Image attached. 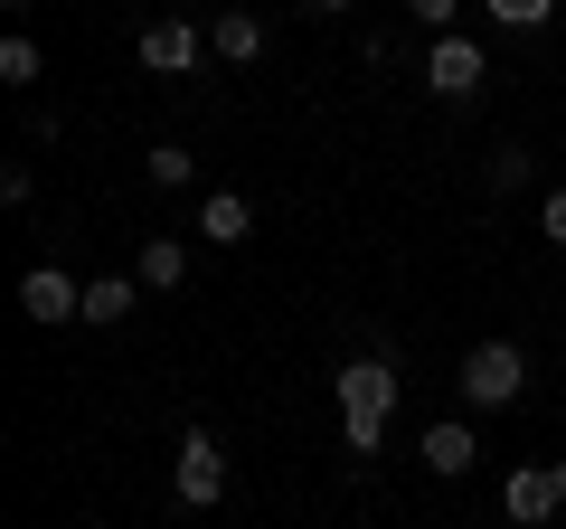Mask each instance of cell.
Listing matches in <instances>:
<instances>
[{
    "instance_id": "obj_17",
    "label": "cell",
    "mask_w": 566,
    "mask_h": 529,
    "mask_svg": "<svg viewBox=\"0 0 566 529\" xmlns=\"http://www.w3.org/2000/svg\"><path fill=\"white\" fill-rule=\"evenodd\" d=\"M0 199H10V208H29V199H39V170H29V162H10V170H0Z\"/></svg>"
},
{
    "instance_id": "obj_11",
    "label": "cell",
    "mask_w": 566,
    "mask_h": 529,
    "mask_svg": "<svg viewBox=\"0 0 566 529\" xmlns=\"http://www.w3.org/2000/svg\"><path fill=\"white\" fill-rule=\"evenodd\" d=\"M199 227H208V246H245V237H255V208H245L237 189H208Z\"/></svg>"
},
{
    "instance_id": "obj_12",
    "label": "cell",
    "mask_w": 566,
    "mask_h": 529,
    "mask_svg": "<svg viewBox=\"0 0 566 529\" xmlns=\"http://www.w3.org/2000/svg\"><path fill=\"white\" fill-rule=\"evenodd\" d=\"M85 322H95V331L133 322V274H95V284H85Z\"/></svg>"
},
{
    "instance_id": "obj_16",
    "label": "cell",
    "mask_w": 566,
    "mask_h": 529,
    "mask_svg": "<svg viewBox=\"0 0 566 529\" xmlns=\"http://www.w3.org/2000/svg\"><path fill=\"white\" fill-rule=\"evenodd\" d=\"M528 170H538V162H528L520 143H501V152H491V189H528Z\"/></svg>"
},
{
    "instance_id": "obj_4",
    "label": "cell",
    "mask_w": 566,
    "mask_h": 529,
    "mask_svg": "<svg viewBox=\"0 0 566 529\" xmlns=\"http://www.w3.org/2000/svg\"><path fill=\"white\" fill-rule=\"evenodd\" d=\"M482 76H491L482 39H434V48H424V95L463 104V95H482Z\"/></svg>"
},
{
    "instance_id": "obj_13",
    "label": "cell",
    "mask_w": 566,
    "mask_h": 529,
    "mask_svg": "<svg viewBox=\"0 0 566 529\" xmlns=\"http://www.w3.org/2000/svg\"><path fill=\"white\" fill-rule=\"evenodd\" d=\"M39 76H48L39 39H0V85H20V95H29V85H39Z\"/></svg>"
},
{
    "instance_id": "obj_15",
    "label": "cell",
    "mask_w": 566,
    "mask_h": 529,
    "mask_svg": "<svg viewBox=\"0 0 566 529\" xmlns=\"http://www.w3.org/2000/svg\"><path fill=\"white\" fill-rule=\"evenodd\" d=\"M491 10V29H547L557 20V0H482Z\"/></svg>"
},
{
    "instance_id": "obj_6",
    "label": "cell",
    "mask_w": 566,
    "mask_h": 529,
    "mask_svg": "<svg viewBox=\"0 0 566 529\" xmlns=\"http://www.w3.org/2000/svg\"><path fill=\"white\" fill-rule=\"evenodd\" d=\"M20 312H29V322H48V331L85 322V284H76V274H57V264H29V274H20Z\"/></svg>"
},
{
    "instance_id": "obj_2",
    "label": "cell",
    "mask_w": 566,
    "mask_h": 529,
    "mask_svg": "<svg viewBox=\"0 0 566 529\" xmlns=\"http://www.w3.org/2000/svg\"><path fill=\"white\" fill-rule=\"evenodd\" d=\"M453 378H463L472 407H520V387H528V350H520V341H472Z\"/></svg>"
},
{
    "instance_id": "obj_18",
    "label": "cell",
    "mask_w": 566,
    "mask_h": 529,
    "mask_svg": "<svg viewBox=\"0 0 566 529\" xmlns=\"http://www.w3.org/2000/svg\"><path fill=\"white\" fill-rule=\"evenodd\" d=\"M406 10H416V20L434 29V39H453V10H463V0H406Z\"/></svg>"
},
{
    "instance_id": "obj_8",
    "label": "cell",
    "mask_w": 566,
    "mask_h": 529,
    "mask_svg": "<svg viewBox=\"0 0 566 529\" xmlns=\"http://www.w3.org/2000/svg\"><path fill=\"white\" fill-rule=\"evenodd\" d=\"M416 454H424V473H444V483H463V473L482 464V435H472L463 416H444V426H424V445H416Z\"/></svg>"
},
{
    "instance_id": "obj_7",
    "label": "cell",
    "mask_w": 566,
    "mask_h": 529,
    "mask_svg": "<svg viewBox=\"0 0 566 529\" xmlns=\"http://www.w3.org/2000/svg\"><path fill=\"white\" fill-rule=\"evenodd\" d=\"M199 58H208V39L189 20H151L142 29V66H151V76H189Z\"/></svg>"
},
{
    "instance_id": "obj_9",
    "label": "cell",
    "mask_w": 566,
    "mask_h": 529,
    "mask_svg": "<svg viewBox=\"0 0 566 529\" xmlns=\"http://www.w3.org/2000/svg\"><path fill=\"white\" fill-rule=\"evenodd\" d=\"M208 58L255 66V58H264V20H255V10H218V20H208Z\"/></svg>"
},
{
    "instance_id": "obj_1",
    "label": "cell",
    "mask_w": 566,
    "mask_h": 529,
    "mask_svg": "<svg viewBox=\"0 0 566 529\" xmlns=\"http://www.w3.org/2000/svg\"><path fill=\"white\" fill-rule=\"evenodd\" d=\"M387 407H397V369L368 350V360H349L340 369V435H349V454H378V435H387Z\"/></svg>"
},
{
    "instance_id": "obj_5",
    "label": "cell",
    "mask_w": 566,
    "mask_h": 529,
    "mask_svg": "<svg viewBox=\"0 0 566 529\" xmlns=\"http://www.w3.org/2000/svg\"><path fill=\"white\" fill-rule=\"evenodd\" d=\"M501 510H510L520 529L557 520V510H566V464H528V473H510V483H501Z\"/></svg>"
},
{
    "instance_id": "obj_10",
    "label": "cell",
    "mask_w": 566,
    "mask_h": 529,
    "mask_svg": "<svg viewBox=\"0 0 566 529\" xmlns=\"http://www.w3.org/2000/svg\"><path fill=\"white\" fill-rule=\"evenodd\" d=\"M133 274H142V293H180V284H189V246H180V237H151Z\"/></svg>"
},
{
    "instance_id": "obj_20",
    "label": "cell",
    "mask_w": 566,
    "mask_h": 529,
    "mask_svg": "<svg viewBox=\"0 0 566 529\" xmlns=\"http://www.w3.org/2000/svg\"><path fill=\"white\" fill-rule=\"evenodd\" d=\"M312 20H349V10H359V0H303Z\"/></svg>"
},
{
    "instance_id": "obj_19",
    "label": "cell",
    "mask_w": 566,
    "mask_h": 529,
    "mask_svg": "<svg viewBox=\"0 0 566 529\" xmlns=\"http://www.w3.org/2000/svg\"><path fill=\"white\" fill-rule=\"evenodd\" d=\"M538 227H547V246H566V189H547V199H538Z\"/></svg>"
},
{
    "instance_id": "obj_14",
    "label": "cell",
    "mask_w": 566,
    "mask_h": 529,
    "mask_svg": "<svg viewBox=\"0 0 566 529\" xmlns=\"http://www.w3.org/2000/svg\"><path fill=\"white\" fill-rule=\"evenodd\" d=\"M142 170H151V189H189V180H199V162H189L180 143H151V152H142Z\"/></svg>"
},
{
    "instance_id": "obj_3",
    "label": "cell",
    "mask_w": 566,
    "mask_h": 529,
    "mask_svg": "<svg viewBox=\"0 0 566 529\" xmlns=\"http://www.w3.org/2000/svg\"><path fill=\"white\" fill-rule=\"evenodd\" d=\"M170 491H180V501L189 510H218L227 501V445H218V435H180V454H170Z\"/></svg>"
}]
</instances>
